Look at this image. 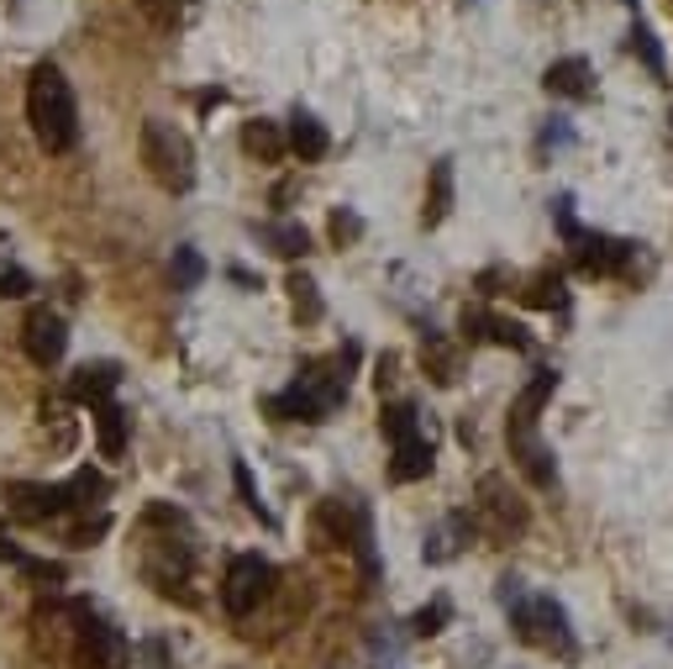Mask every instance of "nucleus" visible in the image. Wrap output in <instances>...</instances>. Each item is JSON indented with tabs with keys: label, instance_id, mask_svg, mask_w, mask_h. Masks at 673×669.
I'll use <instances>...</instances> for the list:
<instances>
[{
	"label": "nucleus",
	"instance_id": "nucleus-1",
	"mask_svg": "<svg viewBox=\"0 0 673 669\" xmlns=\"http://www.w3.org/2000/svg\"><path fill=\"white\" fill-rule=\"evenodd\" d=\"M27 122L37 132V143L48 153H69L80 143V117H74V95L69 80L59 74V63H37L27 85Z\"/></svg>",
	"mask_w": 673,
	"mask_h": 669
},
{
	"label": "nucleus",
	"instance_id": "nucleus-2",
	"mask_svg": "<svg viewBox=\"0 0 673 669\" xmlns=\"http://www.w3.org/2000/svg\"><path fill=\"white\" fill-rule=\"evenodd\" d=\"M337 365H305L285 396H268L274 422H326V411L348 396V374H332Z\"/></svg>",
	"mask_w": 673,
	"mask_h": 669
},
{
	"label": "nucleus",
	"instance_id": "nucleus-3",
	"mask_svg": "<svg viewBox=\"0 0 673 669\" xmlns=\"http://www.w3.org/2000/svg\"><path fill=\"white\" fill-rule=\"evenodd\" d=\"M143 164L153 169V180L164 190H175V195H184L195 184V153H190V138L175 122L143 127Z\"/></svg>",
	"mask_w": 673,
	"mask_h": 669
},
{
	"label": "nucleus",
	"instance_id": "nucleus-4",
	"mask_svg": "<svg viewBox=\"0 0 673 669\" xmlns=\"http://www.w3.org/2000/svg\"><path fill=\"white\" fill-rule=\"evenodd\" d=\"M510 622H516V633L537 648H557V654H568L574 648V633H568V611L557 607L553 596H521L516 607H510Z\"/></svg>",
	"mask_w": 673,
	"mask_h": 669
},
{
	"label": "nucleus",
	"instance_id": "nucleus-5",
	"mask_svg": "<svg viewBox=\"0 0 673 669\" xmlns=\"http://www.w3.org/2000/svg\"><path fill=\"white\" fill-rule=\"evenodd\" d=\"M274 596V564L259 559V553H237L232 564H227V585H221V601L232 617H248V611H259Z\"/></svg>",
	"mask_w": 673,
	"mask_h": 669
},
{
	"label": "nucleus",
	"instance_id": "nucleus-6",
	"mask_svg": "<svg viewBox=\"0 0 673 669\" xmlns=\"http://www.w3.org/2000/svg\"><path fill=\"white\" fill-rule=\"evenodd\" d=\"M505 443H510V458H516V469L527 475L531 486L553 490V480H557L553 449L537 438V422H531V417H510V422H505Z\"/></svg>",
	"mask_w": 673,
	"mask_h": 669
},
{
	"label": "nucleus",
	"instance_id": "nucleus-7",
	"mask_svg": "<svg viewBox=\"0 0 673 669\" xmlns=\"http://www.w3.org/2000/svg\"><path fill=\"white\" fill-rule=\"evenodd\" d=\"M74 659H80V669H121L127 643H121V633L111 628V622H100V617H89V611L80 607V643H74Z\"/></svg>",
	"mask_w": 673,
	"mask_h": 669
},
{
	"label": "nucleus",
	"instance_id": "nucleus-8",
	"mask_svg": "<svg viewBox=\"0 0 673 669\" xmlns=\"http://www.w3.org/2000/svg\"><path fill=\"white\" fill-rule=\"evenodd\" d=\"M22 348H27V359L37 369H53L63 359V348H69V327H63L59 311H32L27 327H22Z\"/></svg>",
	"mask_w": 673,
	"mask_h": 669
},
{
	"label": "nucleus",
	"instance_id": "nucleus-9",
	"mask_svg": "<svg viewBox=\"0 0 673 669\" xmlns=\"http://www.w3.org/2000/svg\"><path fill=\"white\" fill-rule=\"evenodd\" d=\"M479 512L490 517V533H495V538L527 533V506L505 490V480H500V475H490V480L479 486Z\"/></svg>",
	"mask_w": 673,
	"mask_h": 669
},
{
	"label": "nucleus",
	"instance_id": "nucleus-10",
	"mask_svg": "<svg viewBox=\"0 0 673 669\" xmlns=\"http://www.w3.org/2000/svg\"><path fill=\"white\" fill-rule=\"evenodd\" d=\"M626 259H632V243H621V238H600V232H579L574 238L579 274H615L626 270Z\"/></svg>",
	"mask_w": 673,
	"mask_h": 669
},
{
	"label": "nucleus",
	"instance_id": "nucleus-11",
	"mask_svg": "<svg viewBox=\"0 0 673 669\" xmlns=\"http://www.w3.org/2000/svg\"><path fill=\"white\" fill-rule=\"evenodd\" d=\"M5 506L22 522H48L69 512V490L63 486H11L5 490Z\"/></svg>",
	"mask_w": 673,
	"mask_h": 669
},
{
	"label": "nucleus",
	"instance_id": "nucleus-12",
	"mask_svg": "<svg viewBox=\"0 0 673 669\" xmlns=\"http://www.w3.org/2000/svg\"><path fill=\"white\" fill-rule=\"evenodd\" d=\"M117 385H121L117 365H85L69 380V401H80V406H106V401L117 396Z\"/></svg>",
	"mask_w": 673,
	"mask_h": 669
},
{
	"label": "nucleus",
	"instance_id": "nucleus-13",
	"mask_svg": "<svg viewBox=\"0 0 673 669\" xmlns=\"http://www.w3.org/2000/svg\"><path fill=\"white\" fill-rule=\"evenodd\" d=\"M542 85H548V95H563V100H589V91H594V80H589V63L585 59H557V63H548Z\"/></svg>",
	"mask_w": 673,
	"mask_h": 669
},
{
	"label": "nucleus",
	"instance_id": "nucleus-14",
	"mask_svg": "<svg viewBox=\"0 0 673 669\" xmlns=\"http://www.w3.org/2000/svg\"><path fill=\"white\" fill-rule=\"evenodd\" d=\"M285 148L300 153V164H316V158H326L332 138H326V127L316 122L311 111H295V117H290V138H285Z\"/></svg>",
	"mask_w": 673,
	"mask_h": 669
},
{
	"label": "nucleus",
	"instance_id": "nucleus-15",
	"mask_svg": "<svg viewBox=\"0 0 673 669\" xmlns=\"http://www.w3.org/2000/svg\"><path fill=\"white\" fill-rule=\"evenodd\" d=\"M426 475H432V443H426V438H406V443H395L389 480H395V486H410V480H426Z\"/></svg>",
	"mask_w": 673,
	"mask_h": 669
},
{
	"label": "nucleus",
	"instance_id": "nucleus-16",
	"mask_svg": "<svg viewBox=\"0 0 673 669\" xmlns=\"http://www.w3.org/2000/svg\"><path fill=\"white\" fill-rule=\"evenodd\" d=\"M95 438H100V458H121L127 454V411L121 406H95Z\"/></svg>",
	"mask_w": 673,
	"mask_h": 669
},
{
	"label": "nucleus",
	"instance_id": "nucleus-17",
	"mask_svg": "<svg viewBox=\"0 0 673 669\" xmlns=\"http://www.w3.org/2000/svg\"><path fill=\"white\" fill-rule=\"evenodd\" d=\"M447 212H453V164L442 158V164H432V195H426V212H421V222H426V227H442V222H447Z\"/></svg>",
	"mask_w": 673,
	"mask_h": 669
},
{
	"label": "nucleus",
	"instance_id": "nucleus-18",
	"mask_svg": "<svg viewBox=\"0 0 673 669\" xmlns=\"http://www.w3.org/2000/svg\"><path fill=\"white\" fill-rule=\"evenodd\" d=\"M242 148L259 153L264 164H274V158H285V132L274 122H248L242 127Z\"/></svg>",
	"mask_w": 673,
	"mask_h": 669
},
{
	"label": "nucleus",
	"instance_id": "nucleus-19",
	"mask_svg": "<svg viewBox=\"0 0 673 669\" xmlns=\"http://www.w3.org/2000/svg\"><path fill=\"white\" fill-rule=\"evenodd\" d=\"M264 243L279 253V259H300L305 248H311V232L300 227V222H274V227H264Z\"/></svg>",
	"mask_w": 673,
	"mask_h": 669
},
{
	"label": "nucleus",
	"instance_id": "nucleus-20",
	"mask_svg": "<svg viewBox=\"0 0 673 669\" xmlns=\"http://www.w3.org/2000/svg\"><path fill=\"white\" fill-rule=\"evenodd\" d=\"M553 391H557V374H553V369H537V380H531L527 391H521V401L510 406V417H531V422H537V411L548 406V396H553Z\"/></svg>",
	"mask_w": 673,
	"mask_h": 669
},
{
	"label": "nucleus",
	"instance_id": "nucleus-21",
	"mask_svg": "<svg viewBox=\"0 0 673 669\" xmlns=\"http://www.w3.org/2000/svg\"><path fill=\"white\" fill-rule=\"evenodd\" d=\"M290 301L300 322H322V290H316L311 274H290Z\"/></svg>",
	"mask_w": 673,
	"mask_h": 669
},
{
	"label": "nucleus",
	"instance_id": "nucleus-22",
	"mask_svg": "<svg viewBox=\"0 0 673 669\" xmlns=\"http://www.w3.org/2000/svg\"><path fill=\"white\" fill-rule=\"evenodd\" d=\"M384 432H389V443H406V438H421V422H416V406L406 401H395V406H384Z\"/></svg>",
	"mask_w": 673,
	"mask_h": 669
},
{
	"label": "nucleus",
	"instance_id": "nucleus-23",
	"mask_svg": "<svg viewBox=\"0 0 673 669\" xmlns=\"http://www.w3.org/2000/svg\"><path fill=\"white\" fill-rule=\"evenodd\" d=\"M69 506H89V501H100V495H106V475H100V469H80V475H74V480H69Z\"/></svg>",
	"mask_w": 673,
	"mask_h": 669
},
{
	"label": "nucleus",
	"instance_id": "nucleus-24",
	"mask_svg": "<svg viewBox=\"0 0 673 669\" xmlns=\"http://www.w3.org/2000/svg\"><path fill=\"white\" fill-rule=\"evenodd\" d=\"M205 279V259L195 253V248H175V285L179 290H195Z\"/></svg>",
	"mask_w": 673,
	"mask_h": 669
},
{
	"label": "nucleus",
	"instance_id": "nucleus-25",
	"mask_svg": "<svg viewBox=\"0 0 673 669\" xmlns=\"http://www.w3.org/2000/svg\"><path fill=\"white\" fill-rule=\"evenodd\" d=\"M626 48H632V53H637L652 74H663V69H669V63H663V48H658V37H652L647 27H632V43H626Z\"/></svg>",
	"mask_w": 673,
	"mask_h": 669
},
{
	"label": "nucleus",
	"instance_id": "nucleus-26",
	"mask_svg": "<svg viewBox=\"0 0 673 669\" xmlns=\"http://www.w3.org/2000/svg\"><path fill=\"white\" fill-rule=\"evenodd\" d=\"M484 337L505 343V348H527V327L521 322H505V316H484Z\"/></svg>",
	"mask_w": 673,
	"mask_h": 669
},
{
	"label": "nucleus",
	"instance_id": "nucleus-27",
	"mask_svg": "<svg viewBox=\"0 0 673 669\" xmlns=\"http://www.w3.org/2000/svg\"><path fill=\"white\" fill-rule=\"evenodd\" d=\"M447 617H453V607H447V601H432V607H421L416 611V622H410V628H416V638H432V633H442V628H447Z\"/></svg>",
	"mask_w": 673,
	"mask_h": 669
},
{
	"label": "nucleus",
	"instance_id": "nucleus-28",
	"mask_svg": "<svg viewBox=\"0 0 673 669\" xmlns=\"http://www.w3.org/2000/svg\"><path fill=\"white\" fill-rule=\"evenodd\" d=\"M32 290V274L16 270V264H0V301H22Z\"/></svg>",
	"mask_w": 673,
	"mask_h": 669
},
{
	"label": "nucleus",
	"instance_id": "nucleus-29",
	"mask_svg": "<svg viewBox=\"0 0 673 669\" xmlns=\"http://www.w3.org/2000/svg\"><path fill=\"white\" fill-rule=\"evenodd\" d=\"M527 301L531 306H563V279H557V274H537L531 290H527Z\"/></svg>",
	"mask_w": 673,
	"mask_h": 669
},
{
	"label": "nucleus",
	"instance_id": "nucleus-30",
	"mask_svg": "<svg viewBox=\"0 0 673 669\" xmlns=\"http://www.w3.org/2000/svg\"><path fill=\"white\" fill-rule=\"evenodd\" d=\"M232 480H237V495H242V506H248L253 517H264V522H268L264 501H259V486H253V475H248V464H237V469H232Z\"/></svg>",
	"mask_w": 673,
	"mask_h": 669
},
{
	"label": "nucleus",
	"instance_id": "nucleus-31",
	"mask_svg": "<svg viewBox=\"0 0 673 669\" xmlns=\"http://www.w3.org/2000/svg\"><path fill=\"white\" fill-rule=\"evenodd\" d=\"M16 570H22L27 580H43V585H59V580H63V564H59V559H22Z\"/></svg>",
	"mask_w": 673,
	"mask_h": 669
},
{
	"label": "nucleus",
	"instance_id": "nucleus-32",
	"mask_svg": "<svg viewBox=\"0 0 673 669\" xmlns=\"http://www.w3.org/2000/svg\"><path fill=\"white\" fill-rule=\"evenodd\" d=\"M332 238H337L342 248L358 243V238H363V222H358L352 212H332Z\"/></svg>",
	"mask_w": 673,
	"mask_h": 669
},
{
	"label": "nucleus",
	"instance_id": "nucleus-33",
	"mask_svg": "<svg viewBox=\"0 0 673 669\" xmlns=\"http://www.w3.org/2000/svg\"><path fill=\"white\" fill-rule=\"evenodd\" d=\"M0 559H5V564H22L27 553H22V548H16L11 538H5V533H0Z\"/></svg>",
	"mask_w": 673,
	"mask_h": 669
}]
</instances>
